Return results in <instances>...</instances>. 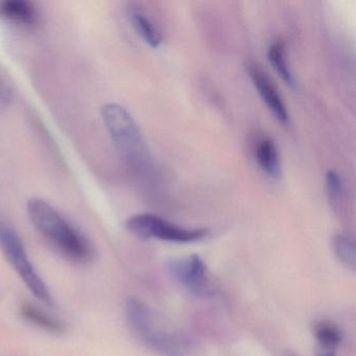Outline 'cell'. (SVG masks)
<instances>
[{"label": "cell", "instance_id": "cell-1", "mask_svg": "<svg viewBox=\"0 0 356 356\" xmlns=\"http://www.w3.org/2000/svg\"><path fill=\"white\" fill-rule=\"evenodd\" d=\"M126 314L135 337L156 353L161 356H195L191 341L168 325L145 302L137 298H129Z\"/></svg>", "mask_w": 356, "mask_h": 356}, {"label": "cell", "instance_id": "cell-2", "mask_svg": "<svg viewBox=\"0 0 356 356\" xmlns=\"http://www.w3.org/2000/svg\"><path fill=\"white\" fill-rule=\"evenodd\" d=\"M28 214L37 230L66 258L76 264H86L92 259L90 241L51 204L38 197L31 199L28 203Z\"/></svg>", "mask_w": 356, "mask_h": 356}, {"label": "cell", "instance_id": "cell-3", "mask_svg": "<svg viewBox=\"0 0 356 356\" xmlns=\"http://www.w3.org/2000/svg\"><path fill=\"white\" fill-rule=\"evenodd\" d=\"M0 247L31 293L42 303L54 306L53 296L31 262L22 238L17 232L3 220H0Z\"/></svg>", "mask_w": 356, "mask_h": 356}, {"label": "cell", "instance_id": "cell-4", "mask_svg": "<svg viewBox=\"0 0 356 356\" xmlns=\"http://www.w3.org/2000/svg\"><path fill=\"white\" fill-rule=\"evenodd\" d=\"M102 118L118 151L129 160L138 162L145 145L138 124L128 110L118 104H108L102 109Z\"/></svg>", "mask_w": 356, "mask_h": 356}, {"label": "cell", "instance_id": "cell-5", "mask_svg": "<svg viewBox=\"0 0 356 356\" xmlns=\"http://www.w3.org/2000/svg\"><path fill=\"white\" fill-rule=\"evenodd\" d=\"M126 227L129 232L138 238H155L170 243H195L205 238L208 235L207 229L182 228L152 213L131 216L127 220Z\"/></svg>", "mask_w": 356, "mask_h": 356}, {"label": "cell", "instance_id": "cell-6", "mask_svg": "<svg viewBox=\"0 0 356 356\" xmlns=\"http://www.w3.org/2000/svg\"><path fill=\"white\" fill-rule=\"evenodd\" d=\"M166 268L175 280L193 293L200 296L211 293L207 266L197 254L172 258L166 262Z\"/></svg>", "mask_w": 356, "mask_h": 356}, {"label": "cell", "instance_id": "cell-7", "mask_svg": "<svg viewBox=\"0 0 356 356\" xmlns=\"http://www.w3.org/2000/svg\"><path fill=\"white\" fill-rule=\"evenodd\" d=\"M248 70L254 85L257 88L258 93L268 106V109L274 114L279 122L286 124L289 122L286 107L268 76L255 65H249Z\"/></svg>", "mask_w": 356, "mask_h": 356}, {"label": "cell", "instance_id": "cell-8", "mask_svg": "<svg viewBox=\"0 0 356 356\" xmlns=\"http://www.w3.org/2000/svg\"><path fill=\"white\" fill-rule=\"evenodd\" d=\"M0 16L22 26L38 24L39 14L34 3L26 0H7L0 3Z\"/></svg>", "mask_w": 356, "mask_h": 356}, {"label": "cell", "instance_id": "cell-9", "mask_svg": "<svg viewBox=\"0 0 356 356\" xmlns=\"http://www.w3.org/2000/svg\"><path fill=\"white\" fill-rule=\"evenodd\" d=\"M256 160L259 168L270 177L280 176L281 165L278 149L274 141L262 139L256 147Z\"/></svg>", "mask_w": 356, "mask_h": 356}, {"label": "cell", "instance_id": "cell-10", "mask_svg": "<svg viewBox=\"0 0 356 356\" xmlns=\"http://www.w3.org/2000/svg\"><path fill=\"white\" fill-rule=\"evenodd\" d=\"M22 314L29 322L49 332L61 334L66 330L65 324L62 321L58 320L55 316H49V314L32 304H24L22 307Z\"/></svg>", "mask_w": 356, "mask_h": 356}, {"label": "cell", "instance_id": "cell-11", "mask_svg": "<svg viewBox=\"0 0 356 356\" xmlns=\"http://www.w3.org/2000/svg\"><path fill=\"white\" fill-rule=\"evenodd\" d=\"M268 59L277 74L286 83L287 86L295 88L296 82L293 74L287 65L285 45L283 41H276L270 45L268 51Z\"/></svg>", "mask_w": 356, "mask_h": 356}, {"label": "cell", "instance_id": "cell-12", "mask_svg": "<svg viewBox=\"0 0 356 356\" xmlns=\"http://www.w3.org/2000/svg\"><path fill=\"white\" fill-rule=\"evenodd\" d=\"M314 334L318 341V348L334 350V351L341 345L343 339V334L339 327L326 321H321L314 324Z\"/></svg>", "mask_w": 356, "mask_h": 356}, {"label": "cell", "instance_id": "cell-13", "mask_svg": "<svg viewBox=\"0 0 356 356\" xmlns=\"http://www.w3.org/2000/svg\"><path fill=\"white\" fill-rule=\"evenodd\" d=\"M332 249L337 260L348 270L354 272L356 268V250L354 241L343 234H337L332 238Z\"/></svg>", "mask_w": 356, "mask_h": 356}, {"label": "cell", "instance_id": "cell-14", "mask_svg": "<svg viewBox=\"0 0 356 356\" xmlns=\"http://www.w3.org/2000/svg\"><path fill=\"white\" fill-rule=\"evenodd\" d=\"M132 22L137 34L147 44L153 49H157L161 44V34L147 16L141 13H133Z\"/></svg>", "mask_w": 356, "mask_h": 356}, {"label": "cell", "instance_id": "cell-15", "mask_svg": "<svg viewBox=\"0 0 356 356\" xmlns=\"http://www.w3.org/2000/svg\"><path fill=\"white\" fill-rule=\"evenodd\" d=\"M327 191L331 199L339 197L341 193V180L339 175L335 170H328L326 174Z\"/></svg>", "mask_w": 356, "mask_h": 356}, {"label": "cell", "instance_id": "cell-16", "mask_svg": "<svg viewBox=\"0 0 356 356\" xmlns=\"http://www.w3.org/2000/svg\"><path fill=\"white\" fill-rule=\"evenodd\" d=\"M12 99H13V91L11 87L0 78V104L8 105L11 103Z\"/></svg>", "mask_w": 356, "mask_h": 356}, {"label": "cell", "instance_id": "cell-17", "mask_svg": "<svg viewBox=\"0 0 356 356\" xmlns=\"http://www.w3.org/2000/svg\"><path fill=\"white\" fill-rule=\"evenodd\" d=\"M316 356H337V352H335L334 350L318 348L316 351Z\"/></svg>", "mask_w": 356, "mask_h": 356}, {"label": "cell", "instance_id": "cell-18", "mask_svg": "<svg viewBox=\"0 0 356 356\" xmlns=\"http://www.w3.org/2000/svg\"><path fill=\"white\" fill-rule=\"evenodd\" d=\"M284 356H299L298 354L293 353L291 351H287L286 353L284 354Z\"/></svg>", "mask_w": 356, "mask_h": 356}]
</instances>
